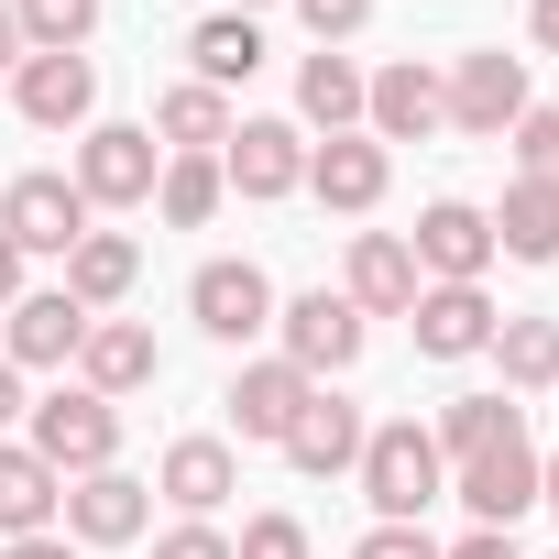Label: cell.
<instances>
[{
	"label": "cell",
	"instance_id": "36",
	"mask_svg": "<svg viewBox=\"0 0 559 559\" xmlns=\"http://www.w3.org/2000/svg\"><path fill=\"white\" fill-rule=\"evenodd\" d=\"M352 559H439V537H428V526H362Z\"/></svg>",
	"mask_w": 559,
	"mask_h": 559
},
{
	"label": "cell",
	"instance_id": "41",
	"mask_svg": "<svg viewBox=\"0 0 559 559\" xmlns=\"http://www.w3.org/2000/svg\"><path fill=\"white\" fill-rule=\"evenodd\" d=\"M12 417H23V373L0 362V439H12Z\"/></svg>",
	"mask_w": 559,
	"mask_h": 559
},
{
	"label": "cell",
	"instance_id": "16",
	"mask_svg": "<svg viewBox=\"0 0 559 559\" xmlns=\"http://www.w3.org/2000/svg\"><path fill=\"white\" fill-rule=\"evenodd\" d=\"M78 341H88V308L67 297V286H45V297H12V373H67L78 362Z\"/></svg>",
	"mask_w": 559,
	"mask_h": 559
},
{
	"label": "cell",
	"instance_id": "26",
	"mask_svg": "<svg viewBox=\"0 0 559 559\" xmlns=\"http://www.w3.org/2000/svg\"><path fill=\"white\" fill-rule=\"evenodd\" d=\"M154 143H165V154H219V143H230V99L198 88V78H176V88L154 99Z\"/></svg>",
	"mask_w": 559,
	"mask_h": 559
},
{
	"label": "cell",
	"instance_id": "21",
	"mask_svg": "<svg viewBox=\"0 0 559 559\" xmlns=\"http://www.w3.org/2000/svg\"><path fill=\"white\" fill-rule=\"evenodd\" d=\"M286 461H297L308 483H330V472H352V461H362V406L319 384V395H308V417L286 428Z\"/></svg>",
	"mask_w": 559,
	"mask_h": 559
},
{
	"label": "cell",
	"instance_id": "13",
	"mask_svg": "<svg viewBox=\"0 0 559 559\" xmlns=\"http://www.w3.org/2000/svg\"><path fill=\"white\" fill-rule=\"evenodd\" d=\"M187 319L209 341H263L274 330V286H263V263H198V286H187Z\"/></svg>",
	"mask_w": 559,
	"mask_h": 559
},
{
	"label": "cell",
	"instance_id": "29",
	"mask_svg": "<svg viewBox=\"0 0 559 559\" xmlns=\"http://www.w3.org/2000/svg\"><path fill=\"white\" fill-rule=\"evenodd\" d=\"M297 110H308L319 132H352V121H362V67H352L341 45H319V56L297 67Z\"/></svg>",
	"mask_w": 559,
	"mask_h": 559
},
{
	"label": "cell",
	"instance_id": "38",
	"mask_svg": "<svg viewBox=\"0 0 559 559\" xmlns=\"http://www.w3.org/2000/svg\"><path fill=\"white\" fill-rule=\"evenodd\" d=\"M0 559H78V537H56V526H45V537H12Z\"/></svg>",
	"mask_w": 559,
	"mask_h": 559
},
{
	"label": "cell",
	"instance_id": "9",
	"mask_svg": "<svg viewBox=\"0 0 559 559\" xmlns=\"http://www.w3.org/2000/svg\"><path fill=\"white\" fill-rule=\"evenodd\" d=\"M12 110L34 132H88L99 121V67L88 56H23L12 67Z\"/></svg>",
	"mask_w": 559,
	"mask_h": 559
},
{
	"label": "cell",
	"instance_id": "37",
	"mask_svg": "<svg viewBox=\"0 0 559 559\" xmlns=\"http://www.w3.org/2000/svg\"><path fill=\"white\" fill-rule=\"evenodd\" d=\"M439 559H515V526H472L461 548H439Z\"/></svg>",
	"mask_w": 559,
	"mask_h": 559
},
{
	"label": "cell",
	"instance_id": "14",
	"mask_svg": "<svg viewBox=\"0 0 559 559\" xmlns=\"http://www.w3.org/2000/svg\"><path fill=\"white\" fill-rule=\"evenodd\" d=\"M417 274H428V286H483V263H493V219L472 209V198H439L428 219H417Z\"/></svg>",
	"mask_w": 559,
	"mask_h": 559
},
{
	"label": "cell",
	"instance_id": "28",
	"mask_svg": "<svg viewBox=\"0 0 559 559\" xmlns=\"http://www.w3.org/2000/svg\"><path fill=\"white\" fill-rule=\"evenodd\" d=\"M504 395H559V319H493Z\"/></svg>",
	"mask_w": 559,
	"mask_h": 559
},
{
	"label": "cell",
	"instance_id": "23",
	"mask_svg": "<svg viewBox=\"0 0 559 559\" xmlns=\"http://www.w3.org/2000/svg\"><path fill=\"white\" fill-rule=\"evenodd\" d=\"M132 286H143V252H132V230H88V241L67 252V297H78L88 319H110Z\"/></svg>",
	"mask_w": 559,
	"mask_h": 559
},
{
	"label": "cell",
	"instance_id": "19",
	"mask_svg": "<svg viewBox=\"0 0 559 559\" xmlns=\"http://www.w3.org/2000/svg\"><path fill=\"white\" fill-rule=\"evenodd\" d=\"M154 493H165L176 515H219V504L241 493V461H230V439H176V450L154 461Z\"/></svg>",
	"mask_w": 559,
	"mask_h": 559
},
{
	"label": "cell",
	"instance_id": "10",
	"mask_svg": "<svg viewBox=\"0 0 559 559\" xmlns=\"http://www.w3.org/2000/svg\"><path fill=\"white\" fill-rule=\"evenodd\" d=\"M384 187H395V154H384L373 132H330V143H308V198H319V209L362 219V209H384Z\"/></svg>",
	"mask_w": 559,
	"mask_h": 559
},
{
	"label": "cell",
	"instance_id": "8",
	"mask_svg": "<svg viewBox=\"0 0 559 559\" xmlns=\"http://www.w3.org/2000/svg\"><path fill=\"white\" fill-rule=\"evenodd\" d=\"M56 526H67L78 548H132V537L154 526V483H132L121 461H110V472H78L67 504H56Z\"/></svg>",
	"mask_w": 559,
	"mask_h": 559
},
{
	"label": "cell",
	"instance_id": "17",
	"mask_svg": "<svg viewBox=\"0 0 559 559\" xmlns=\"http://www.w3.org/2000/svg\"><path fill=\"white\" fill-rule=\"evenodd\" d=\"M406 330H417L428 362H472V352H493V297L483 286H417Z\"/></svg>",
	"mask_w": 559,
	"mask_h": 559
},
{
	"label": "cell",
	"instance_id": "31",
	"mask_svg": "<svg viewBox=\"0 0 559 559\" xmlns=\"http://www.w3.org/2000/svg\"><path fill=\"white\" fill-rule=\"evenodd\" d=\"M12 23H23V56H78L99 34V0H12Z\"/></svg>",
	"mask_w": 559,
	"mask_h": 559
},
{
	"label": "cell",
	"instance_id": "44",
	"mask_svg": "<svg viewBox=\"0 0 559 559\" xmlns=\"http://www.w3.org/2000/svg\"><path fill=\"white\" fill-rule=\"evenodd\" d=\"M230 12H263V0H230Z\"/></svg>",
	"mask_w": 559,
	"mask_h": 559
},
{
	"label": "cell",
	"instance_id": "18",
	"mask_svg": "<svg viewBox=\"0 0 559 559\" xmlns=\"http://www.w3.org/2000/svg\"><path fill=\"white\" fill-rule=\"evenodd\" d=\"M154 373H165V352H154L143 319H88V341H78V384H88V395L121 406V395H143Z\"/></svg>",
	"mask_w": 559,
	"mask_h": 559
},
{
	"label": "cell",
	"instance_id": "39",
	"mask_svg": "<svg viewBox=\"0 0 559 559\" xmlns=\"http://www.w3.org/2000/svg\"><path fill=\"white\" fill-rule=\"evenodd\" d=\"M526 34H537V45L559 56V0H526Z\"/></svg>",
	"mask_w": 559,
	"mask_h": 559
},
{
	"label": "cell",
	"instance_id": "11",
	"mask_svg": "<svg viewBox=\"0 0 559 559\" xmlns=\"http://www.w3.org/2000/svg\"><path fill=\"white\" fill-rule=\"evenodd\" d=\"M308 395H319V384H308L286 352H263V362H241V373H230V395H219V406H230V428H241V439L286 450V428L308 417Z\"/></svg>",
	"mask_w": 559,
	"mask_h": 559
},
{
	"label": "cell",
	"instance_id": "35",
	"mask_svg": "<svg viewBox=\"0 0 559 559\" xmlns=\"http://www.w3.org/2000/svg\"><path fill=\"white\" fill-rule=\"evenodd\" d=\"M154 559H230V537H219L209 515H187V526H165V537H154Z\"/></svg>",
	"mask_w": 559,
	"mask_h": 559
},
{
	"label": "cell",
	"instance_id": "40",
	"mask_svg": "<svg viewBox=\"0 0 559 559\" xmlns=\"http://www.w3.org/2000/svg\"><path fill=\"white\" fill-rule=\"evenodd\" d=\"M23 67V23H12V0H0V78Z\"/></svg>",
	"mask_w": 559,
	"mask_h": 559
},
{
	"label": "cell",
	"instance_id": "42",
	"mask_svg": "<svg viewBox=\"0 0 559 559\" xmlns=\"http://www.w3.org/2000/svg\"><path fill=\"white\" fill-rule=\"evenodd\" d=\"M12 297H23V252L0 241V308H12Z\"/></svg>",
	"mask_w": 559,
	"mask_h": 559
},
{
	"label": "cell",
	"instance_id": "34",
	"mask_svg": "<svg viewBox=\"0 0 559 559\" xmlns=\"http://www.w3.org/2000/svg\"><path fill=\"white\" fill-rule=\"evenodd\" d=\"M297 23H308L319 45H352V34L373 23V0H297Z\"/></svg>",
	"mask_w": 559,
	"mask_h": 559
},
{
	"label": "cell",
	"instance_id": "5",
	"mask_svg": "<svg viewBox=\"0 0 559 559\" xmlns=\"http://www.w3.org/2000/svg\"><path fill=\"white\" fill-rule=\"evenodd\" d=\"M154 176H165V143L143 121H88L78 132V198L88 209H143Z\"/></svg>",
	"mask_w": 559,
	"mask_h": 559
},
{
	"label": "cell",
	"instance_id": "27",
	"mask_svg": "<svg viewBox=\"0 0 559 559\" xmlns=\"http://www.w3.org/2000/svg\"><path fill=\"white\" fill-rule=\"evenodd\" d=\"M219 198H230L219 154H165V176H154V209H165V230H209V219H219Z\"/></svg>",
	"mask_w": 559,
	"mask_h": 559
},
{
	"label": "cell",
	"instance_id": "43",
	"mask_svg": "<svg viewBox=\"0 0 559 559\" xmlns=\"http://www.w3.org/2000/svg\"><path fill=\"white\" fill-rule=\"evenodd\" d=\"M537 504H559V450H548V461H537Z\"/></svg>",
	"mask_w": 559,
	"mask_h": 559
},
{
	"label": "cell",
	"instance_id": "3",
	"mask_svg": "<svg viewBox=\"0 0 559 559\" xmlns=\"http://www.w3.org/2000/svg\"><path fill=\"white\" fill-rule=\"evenodd\" d=\"M23 417H34V439H23V450H34V461H56L67 483L121 461V406H110V395H88V384H56V395H45V406H23Z\"/></svg>",
	"mask_w": 559,
	"mask_h": 559
},
{
	"label": "cell",
	"instance_id": "32",
	"mask_svg": "<svg viewBox=\"0 0 559 559\" xmlns=\"http://www.w3.org/2000/svg\"><path fill=\"white\" fill-rule=\"evenodd\" d=\"M504 143H515V176H537V187H559V99H548V110H526V121H515Z\"/></svg>",
	"mask_w": 559,
	"mask_h": 559
},
{
	"label": "cell",
	"instance_id": "20",
	"mask_svg": "<svg viewBox=\"0 0 559 559\" xmlns=\"http://www.w3.org/2000/svg\"><path fill=\"white\" fill-rule=\"evenodd\" d=\"M417 286H428V274H417V252H406L395 230H362V241H352V286H341V297H352L362 319H406Z\"/></svg>",
	"mask_w": 559,
	"mask_h": 559
},
{
	"label": "cell",
	"instance_id": "33",
	"mask_svg": "<svg viewBox=\"0 0 559 559\" xmlns=\"http://www.w3.org/2000/svg\"><path fill=\"white\" fill-rule=\"evenodd\" d=\"M230 559H308V526H297V515H252V526L230 537Z\"/></svg>",
	"mask_w": 559,
	"mask_h": 559
},
{
	"label": "cell",
	"instance_id": "22",
	"mask_svg": "<svg viewBox=\"0 0 559 559\" xmlns=\"http://www.w3.org/2000/svg\"><path fill=\"white\" fill-rule=\"evenodd\" d=\"M56 504H67V472H56V461H34L23 439H0V537H45V526H56Z\"/></svg>",
	"mask_w": 559,
	"mask_h": 559
},
{
	"label": "cell",
	"instance_id": "30",
	"mask_svg": "<svg viewBox=\"0 0 559 559\" xmlns=\"http://www.w3.org/2000/svg\"><path fill=\"white\" fill-rule=\"evenodd\" d=\"M504 428H526V417H515V395H450L428 439H439V461H472V450H493Z\"/></svg>",
	"mask_w": 559,
	"mask_h": 559
},
{
	"label": "cell",
	"instance_id": "7",
	"mask_svg": "<svg viewBox=\"0 0 559 559\" xmlns=\"http://www.w3.org/2000/svg\"><path fill=\"white\" fill-rule=\"evenodd\" d=\"M450 493L472 504V526H515V515L537 504V439H526V428H504L493 450L450 461Z\"/></svg>",
	"mask_w": 559,
	"mask_h": 559
},
{
	"label": "cell",
	"instance_id": "1",
	"mask_svg": "<svg viewBox=\"0 0 559 559\" xmlns=\"http://www.w3.org/2000/svg\"><path fill=\"white\" fill-rule=\"evenodd\" d=\"M362 504H373V526H417L439 493H450V461H439V439L417 428V417H384V428H362Z\"/></svg>",
	"mask_w": 559,
	"mask_h": 559
},
{
	"label": "cell",
	"instance_id": "2",
	"mask_svg": "<svg viewBox=\"0 0 559 559\" xmlns=\"http://www.w3.org/2000/svg\"><path fill=\"white\" fill-rule=\"evenodd\" d=\"M439 110H450V132H472V143H504L537 99H526V56H504V45H472L450 78H439Z\"/></svg>",
	"mask_w": 559,
	"mask_h": 559
},
{
	"label": "cell",
	"instance_id": "4",
	"mask_svg": "<svg viewBox=\"0 0 559 559\" xmlns=\"http://www.w3.org/2000/svg\"><path fill=\"white\" fill-rule=\"evenodd\" d=\"M88 219H99V209L78 198V176H45V165H34V176L0 187V241H12L23 263H34V252H56V263H67V252L88 241Z\"/></svg>",
	"mask_w": 559,
	"mask_h": 559
},
{
	"label": "cell",
	"instance_id": "6",
	"mask_svg": "<svg viewBox=\"0 0 559 559\" xmlns=\"http://www.w3.org/2000/svg\"><path fill=\"white\" fill-rule=\"evenodd\" d=\"M362 330H373V319H362L352 297H330V286H308L297 308H274V352H286V362H297L308 384L352 373V362H362Z\"/></svg>",
	"mask_w": 559,
	"mask_h": 559
},
{
	"label": "cell",
	"instance_id": "15",
	"mask_svg": "<svg viewBox=\"0 0 559 559\" xmlns=\"http://www.w3.org/2000/svg\"><path fill=\"white\" fill-rule=\"evenodd\" d=\"M450 110H439V67H417V56H395L384 78H362V132L373 143H428Z\"/></svg>",
	"mask_w": 559,
	"mask_h": 559
},
{
	"label": "cell",
	"instance_id": "12",
	"mask_svg": "<svg viewBox=\"0 0 559 559\" xmlns=\"http://www.w3.org/2000/svg\"><path fill=\"white\" fill-rule=\"evenodd\" d=\"M219 176H230L241 198H297V187H308V132H297V121H230Z\"/></svg>",
	"mask_w": 559,
	"mask_h": 559
},
{
	"label": "cell",
	"instance_id": "25",
	"mask_svg": "<svg viewBox=\"0 0 559 559\" xmlns=\"http://www.w3.org/2000/svg\"><path fill=\"white\" fill-rule=\"evenodd\" d=\"M483 219H493V252H515V263H559V187L515 176L504 209H483Z\"/></svg>",
	"mask_w": 559,
	"mask_h": 559
},
{
	"label": "cell",
	"instance_id": "24",
	"mask_svg": "<svg viewBox=\"0 0 559 559\" xmlns=\"http://www.w3.org/2000/svg\"><path fill=\"white\" fill-rule=\"evenodd\" d=\"M187 56H198V88H252V67H263V23L252 12H209L198 34H187Z\"/></svg>",
	"mask_w": 559,
	"mask_h": 559
}]
</instances>
